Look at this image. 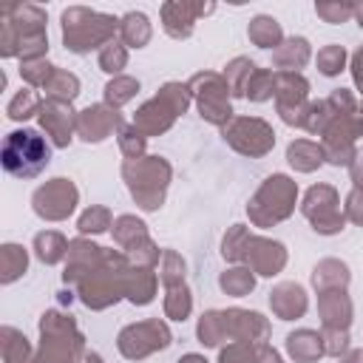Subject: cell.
I'll use <instances>...</instances> for the list:
<instances>
[{"instance_id": "7", "label": "cell", "mask_w": 363, "mask_h": 363, "mask_svg": "<svg viewBox=\"0 0 363 363\" xmlns=\"http://www.w3.org/2000/svg\"><path fill=\"white\" fill-rule=\"evenodd\" d=\"M190 94L199 105L201 119H207L210 125L224 128L233 119V105H230V85L224 79V74L216 71H199L190 77Z\"/></svg>"}, {"instance_id": "43", "label": "cell", "mask_w": 363, "mask_h": 363, "mask_svg": "<svg viewBox=\"0 0 363 363\" xmlns=\"http://www.w3.org/2000/svg\"><path fill=\"white\" fill-rule=\"evenodd\" d=\"M346 60H349V54H346V48L337 45V43H329V45H323V48L315 54V65H318V71H320L323 77H337V74L346 68Z\"/></svg>"}, {"instance_id": "35", "label": "cell", "mask_w": 363, "mask_h": 363, "mask_svg": "<svg viewBox=\"0 0 363 363\" xmlns=\"http://www.w3.org/2000/svg\"><path fill=\"white\" fill-rule=\"evenodd\" d=\"M193 312V295L187 284H176L164 289V318L170 320H187Z\"/></svg>"}, {"instance_id": "3", "label": "cell", "mask_w": 363, "mask_h": 363, "mask_svg": "<svg viewBox=\"0 0 363 363\" xmlns=\"http://www.w3.org/2000/svg\"><path fill=\"white\" fill-rule=\"evenodd\" d=\"M170 176H173V170L162 156H142V159L122 164V179L128 182L130 196L147 213H153L164 204Z\"/></svg>"}, {"instance_id": "10", "label": "cell", "mask_w": 363, "mask_h": 363, "mask_svg": "<svg viewBox=\"0 0 363 363\" xmlns=\"http://www.w3.org/2000/svg\"><path fill=\"white\" fill-rule=\"evenodd\" d=\"M301 213L309 218L312 230L320 235H335L346 224V216L337 201V190L332 184H312L301 201Z\"/></svg>"}, {"instance_id": "31", "label": "cell", "mask_w": 363, "mask_h": 363, "mask_svg": "<svg viewBox=\"0 0 363 363\" xmlns=\"http://www.w3.org/2000/svg\"><path fill=\"white\" fill-rule=\"evenodd\" d=\"M218 286H221V292H227L233 298H244L255 289V272L247 264H238L218 275Z\"/></svg>"}, {"instance_id": "27", "label": "cell", "mask_w": 363, "mask_h": 363, "mask_svg": "<svg viewBox=\"0 0 363 363\" xmlns=\"http://www.w3.org/2000/svg\"><path fill=\"white\" fill-rule=\"evenodd\" d=\"M68 238L62 235V233H57V230H43V233H37L34 235V255L43 261V264H60V261H65L68 258Z\"/></svg>"}, {"instance_id": "33", "label": "cell", "mask_w": 363, "mask_h": 363, "mask_svg": "<svg viewBox=\"0 0 363 363\" xmlns=\"http://www.w3.org/2000/svg\"><path fill=\"white\" fill-rule=\"evenodd\" d=\"M45 96L71 105L79 96V77L71 74V71H65V68H57L54 77H51V82L45 85Z\"/></svg>"}, {"instance_id": "11", "label": "cell", "mask_w": 363, "mask_h": 363, "mask_svg": "<svg viewBox=\"0 0 363 363\" xmlns=\"http://www.w3.org/2000/svg\"><path fill=\"white\" fill-rule=\"evenodd\" d=\"M77 201H79V190L71 179L65 176H57V179H48L45 184H40L31 196V207L40 218L45 221H65L74 210H77Z\"/></svg>"}, {"instance_id": "37", "label": "cell", "mask_w": 363, "mask_h": 363, "mask_svg": "<svg viewBox=\"0 0 363 363\" xmlns=\"http://www.w3.org/2000/svg\"><path fill=\"white\" fill-rule=\"evenodd\" d=\"M196 337H199V343H201V346H218L221 340H227V332H224V315H221V309H207V312L199 318Z\"/></svg>"}, {"instance_id": "19", "label": "cell", "mask_w": 363, "mask_h": 363, "mask_svg": "<svg viewBox=\"0 0 363 363\" xmlns=\"http://www.w3.org/2000/svg\"><path fill=\"white\" fill-rule=\"evenodd\" d=\"M318 315L323 329H349L352 323V298L346 289L318 292Z\"/></svg>"}, {"instance_id": "50", "label": "cell", "mask_w": 363, "mask_h": 363, "mask_svg": "<svg viewBox=\"0 0 363 363\" xmlns=\"http://www.w3.org/2000/svg\"><path fill=\"white\" fill-rule=\"evenodd\" d=\"M323 352L332 357H343L349 352V329H320Z\"/></svg>"}, {"instance_id": "53", "label": "cell", "mask_w": 363, "mask_h": 363, "mask_svg": "<svg viewBox=\"0 0 363 363\" xmlns=\"http://www.w3.org/2000/svg\"><path fill=\"white\" fill-rule=\"evenodd\" d=\"M349 173H352V182L357 190H363V147H357L352 164H349Z\"/></svg>"}, {"instance_id": "55", "label": "cell", "mask_w": 363, "mask_h": 363, "mask_svg": "<svg viewBox=\"0 0 363 363\" xmlns=\"http://www.w3.org/2000/svg\"><path fill=\"white\" fill-rule=\"evenodd\" d=\"M340 363H363V349H349V352L340 357Z\"/></svg>"}, {"instance_id": "38", "label": "cell", "mask_w": 363, "mask_h": 363, "mask_svg": "<svg viewBox=\"0 0 363 363\" xmlns=\"http://www.w3.org/2000/svg\"><path fill=\"white\" fill-rule=\"evenodd\" d=\"M156 275L159 281L167 286H176V284H184V275H187V264L184 258L176 252V250H162V258L156 264Z\"/></svg>"}, {"instance_id": "29", "label": "cell", "mask_w": 363, "mask_h": 363, "mask_svg": "<svg viewBox=\"0 0 363 363\" xmlns=\"http://www.w3.org/2000/svg\"><path fill=\"white\" fill-rule=\"evenodd\" d=\"M0 340H3V363H34L31 343L23 332H17L14 326H3Z\"/></svg>"}, {"instance_id": "49", "label": "cell", "mask_w": 363, "mask_h": 363, "mask_svg": "<svg viewBox=\"0 0 363 363\" xmlns=\"http://www.w3.org/2000/svg\"><path fill=\"white\" fill-rule=\"evenodd\" d=\"M258 352H261V346L241 343V340H230V343L218 352V363H258Z\"/></svg>"}, {"instance_id": "36", "label": "cell", "mask_w": 363, "mask_h": 363, "mask_svg": "<svg viewBox=\"0 0 363 363\" xmlns=\"http://www.w3.org/2000/svg\"><path fill=\"white\" fill-rule=\"evenodd\" d=\"M258 71V65L250 60V57H233L224 68V79L230 85V94L233 96H244V88L250 82V77Z\"/></svg>"}, {"instance_id": "47", "label": "cell", "mask_w": 363, "mask_h": 363, "mask_svg": "<svg viewBox=\"0 0 363 363\" xmlns=\"http://www.w3.org/2000/svg\"><path fill=\"white\" fill-rule=\"evenodd\" d=\"M125 65H128V48H125L119 40L108 43V45L99 51V68H102L105 74H111V77H119Z\"/></svg>"}, {"instance_id": "24", "label": "cell", "mask_w": 363, "mask_h": 363, "mask_svg": "<svg viewBox=\"0 0 363 363\" xmlns=\"http://www.w3.org/2000/svg\"><path fill=\"white\" fill-rule=\"evenodd\" d=\"M349 281H352L349 267H346L343 261H337V258H323V261H318L315 269H312V286H315L318 292L346 289Z\"/></svg>"}, {"instance_id": "17", "label": "cell", "mask_w": 363, "mask_h": 363, "mask_svg": "<svg viewBox=\"0 0 363 363\" xmlns=\"http://www.w3.org/2000/svg\"><path fill=\"white\" fill-rule=\"evenodd\" d=\"M3 20L14 28L17 34V54H20V43L23 40H31V37H45V23H48V14L34 6V3H14L9 9H3Z\"/></svg>"}, {"instance_id": "51", "label": "cell", "mask_w": 363, "mask_h": 363, "mask_svg": "<svg viewBox=\"0 0 363 363\" xmlns=\"http://www.w3.org/2000/svg\"><path fill=\"white\" fill-rule=\"evenodd\" d=\"M343 216H346V221H354V224H360V227H363V190H357V187H354V190L346 196Z\"/></svg>"}, {"instance_id": "8", "label": "cell", "mask_w": 363, "mask_h": 363, "mask_svg": "<svg viewBox=\"0 0 363 363\" xmlns=\"http://www.w3.org/2000/svg\"><path fill=\"white\" fill-rule=\"evenodd\" d=\"M173 343V335L167 329L164 320L159 318H147V320H139V323H130L119 332L116 337V349L122 352V357L128 360H145L147 354L153 352H162Z\"/></svg>"}, {"instance_id": "18", "label": "cell", "mask_w": 363, "mask_h": 363, "mask_svg": "<svg viewBox=\"0 0 363 363\" xmlns=\"http://www.w3.org/2000/svg\"><path fill=\"white\" fill-rule=\"evenodd\" d=\"M269 309L275 312V318L281 320H295V318H303L306 309H309V298H306V289L295 281H281L278 286H272L269 292Z\"/></svg>"}, {"instance_id": "48", "label": "cell", "mask_w": 363, "mask_h": 363, "mask_svg": "<svg viewBox=\"0 0 363 363\" xmlns=\"http://www.w3.org/2000/svg\"><path fill=\"white\" fill-rule=\"evenodd\" d=\"M125 255H128L130 267H147V269H156V264H159V258H162V250H159L150 238H145V241L133 244L130 250H125Z\"/></svg>"}, {"instance_id": "32", "label": "cell", "mask_w": 363, "mask_h": 363, "mask_svg": "<svg viewBox=\"0 0 363 363\" xmlns=\"http://www.w3.org/2000/svg\"><path fill=\"white\" fill-rule=\"evenodd\" d=\"M250 238H252V233H250L247 224H233V227L227 230L224 241H221V255H224V261L244 264L247 250H250Z\"/></svg>"}, {"instance_id": "41", "label": "cell", "mask_w": 363, "mask_h": 363, "mask_svg": "<svg viewBox=\"0 0 363 363\" xmlns=\"http://www.w3.org/2000/svg\"><path fill=\"white\" fill-rule=\"evenodd\" d=\"M113 227V216L108 207L102 204H91L79 218H77V230L79 235H99V233H108Z\"/></svg>"}, {"instance_id": "39", "label": "cell", "mask_w": 363, "mask_h": 363, "mask_svg": "<svg viewBox=\"0 0 363 363\" xmlns=\"http://www.w3.org/2000/svg\"><path fill=\"white\" fill-rule=\"evenodd\" d=\"M139 79H133V77H125V74H119V77H111V82L105 85V105H111V108H122L125 102H130L136 94H139Z\"/></svg>"}, {"instance_id": "45", "label": "cell", "mask_w": 363, "mask_h": 363, "mask_svg": "<svg viewBox=\"0 0 363 363\" xmlns=\"http://www.w3.org/2000/svg\"><path fill=\"white\" fill-rule=\"evenodd\" d=\"M54 71H57V65H51L45 57L43 60H26V62H20V77H23V82L28 88H45L51 82Z\"/></svg>"}, {"instance_id": "46", "label": "cell", "mask_w": 363, "mask_h": 363, "mask_svg": "<svg viewBox=\"0 0 363 363\" xmlns=\"http://www.w3.org/2000/svg\"><path fill=\"white\" fill-rule=\"evenodd\" d=\"M357 9L360 6H354V3H337V0H320V3H315V14L323 23H329V26H340V23L352 20L357 14Z\"/></svg>"}, {"instance_id": "22", "label": "cell", "mask_w": 363, "mask_h": 363, "mask_svg": "<svg viewBox=\"0 0 363 363\" xmlns=\"http://www.w3.org/2000/svg\"><path fill=\"white\" fill-rule=\"evenodd\" d=\"M286 354L295 363H315L323 352V337L315 329H295L286 335Z\"/></svg>"}, {"instance_id": "5", "label": "cell", "mask_w": 363, "mask_h": 363, "mask_svg": "<svg viewBox=\"0 0 363 363\" xmlns=\"http://www.w3.org/2000/svg\"><path fill=\"white\" fill-rule=\"evenodd\" d=\"M190 85L187 82H164L159 88V94L153 99H147L136 113H133V125L145 133V136H162L164 130L173 128L176 116H182L190 108Z\"/></svg>"}, {"instance_id": "54", "label": "cell", "mask_w": 363, "mask_h": 363, "mask_svg": "<svg viewBox=\"0 0 363 363\" xmlns=\"http://www.w3.org/2000/svg\"><path fill=\"white\" fill-rule=\"evenodd\" d=\"M258 363H281V354H278L269 343H264L261 352H258Z\"/></svg>"}, {"instance_id": "2", "label": "cell", "mask_w": 363, "mask_h": 363, "mask_svg": "<svg viewBox=\"0 0 363 363\" xmlns=\"http://www.w3.org/2000/svg\"><path fill=\"white\" fill-rule=\"evenodd\" d=\"M40 337L34 363H77L85 354V337L77 329V320L65 312H45L40 318Z\"/></svg>"}, {"instance_id": "28", "label": "cell", "mask_w": 363, "mask_h": 363, "mask_svg": "<svg viewBox=\"0 0 363 363\" xmlns=\"http://www.w3.org/2000/svg\"><path fill=\"white\" fill-rule=\"evenodd\" d=\"M111 233H113V241H116V247H119L122 252H125V250H130L133 244H139V241L150 238V235H147V224H145L142 218L130 216V213L116 216V218H113Z\"/></svg>"}, {"instance_id": "44", "label": "cell", "mask_w": 363, "mask_h": 363, "mask_svg": "<svg viewBox=\"0 0 363 363\" xmlns=\"http://www.w3.org/2000/svg\"><path fill=\"white\" fill-rule=\"evenodd\" d=\"M244 96H247L250 102H267V99H272V96H275V71L258 68V71L250 77V82H247V88H244Z\"/></svg>"}, {"instance_id": "52", "label": "cell", "mask_w": 363, "mask_h": 363, "mask_svg": "<svg viewBox=\"0 0 363 363\" xmlns=\"http://www.w3.org/2000/svg\"><path fill=\"white\" fill-rule=\"evenodd\" d=\"M352 79H354V85H357V91H360V96H363V45L352 54ZM360 108H363V102H360Z\"/></svg>"}, {"instance_id": "25", "label": "cell", "mask_w": 363, "mask_h": 363, "mask_svg": "<svg viewBox=\"0 0 363 363\" xmlns=\"http://www.w3.org/2000/svg\"><path fill=\"white\" fill-rule=\"evenodd\" d=\"M286 162L298 170V173H312L318 170L326 156H323V145L320 142H312V139H295L289 142L286 147Z\"/></svg>"}, {"instance_id": "58", "label": "cell", "mask_w": 363, "mask_h": 363, "mask_svg": "<svg viewBox=\"0 0 363 363\" xmlns=\"http://www.w3.org/2000/svg\"><path fill=\"white\" fill-rule=\"evenodd\" d=\"M354 20H357V26H360V28H363V6H360V9H357V14H354Z\"/></svg>"}, {"instance_id": "26", "label": "cell", "mask_w": 363, "mask_h": 363, "mask_svg": "<svg viewBox=\"0 0 363 363\" xmlns=\"http://www.w3.org/2000/svg\"><path fill=\"white\" fill-rule=\"evenodd\" d=\"M247 37H250L252 45L275 51L284 43V28H281V23L272 14H255L250 20V26H247Z\"/></svg>"}, {"instance_id": "15", "label": "cell", "mask_w": 363, "mask_h": 363, "mask_svg": "<svg viewBox=\"0 0 363 363\" xmlns=\"http://www.w3.org/2000/svg\"><path fill=\"white\" fill-rule=\"evenodd\" d=\"M224 315V332L227 340H241V343H252V346H264L269 337V323L261 312H250V309H221Z\"/></svg>"}, {"instance_id": "34", "label": "cell", "mask_w": 363, "mask_h": 363, "mask_svg": "<svg viewBox=\"0 0 363 363\" xmlns=\"http://www.w3.org/2000/svg\"><path fill=\"white\" fill-rule=\"evenodd\" d=\"M40 105H43V99L37 96L34 88H20V91L9 99V105H6V116L14 119V122H26V119H31V116L40 113Z\"/></svg>"}, {"instance_id": "9", "label": "cell", "mask_w": 363, "mask_h": 363, "mask_svg": "<svg viewBox=\"0 0 363 363\" xmlns=\"http://www.w3.org/2000/svg\"><path fill=\"white\" fill-rule=\"evenodd\" d=\"M227 145L244 156H267L275 147V130L258 116H233L221 128Z\"/></svg>"}, {"instance_id": "1", "label": "cell", "mask_w": 363, "mask_h": 363, "mask_svg": "<svg viewBox=\"0 0 363 363\" xmlns=\"http://www.w3.org/2000/svg\"><path fill=\"white\" fill-rule=\"evenodd\" d=\"M60 20H62V43L74 54H88L94 48L102 51L119 34V17L85 6L65 9Z\"/></svg>"}, {"instance_id": "21", "label": "cell", "mask_w": 363, "mask_h": 363, "mask_svg": "<svg viewBox=\"0 0 363 363\" xmlns=\"http://www.w3.org/2000/svg\"><path fill=\"white\" fill-rule=\"evenodd\" d=\"M156 286H159V275L147 267H130L125 275V298L136 306H145L156 298Z\"/></svg>"}, {"instance_id": "16", "label": "cell", "mask_w": 363, "mask_h": 363, "mask_svg": "<svg viewBox=\"0 0 363 363\" xmlns=\"http://www.w3.org/2000/svg\"><path fill=\"white\" fill-rule=\"evenodd\" d=\"M244 264H247L255 275L272 278V275H278V272L286 267V247H284L281 241H275V238L252 235V238H250V250H247Z\"/></svg>"}, {"instance_id": "12", "label": "cell", "mask_w": 363, "mask_h": 363, "mask_svg": "<svg viewBox=\"0 0 363 363\" xmlns=\"http://www.w3.org/2000/svg\"><path fill=\"white\" fill-rule=\"evenodd\" d=\"M216 6L213 3H187V0H170L162 6V28L173 40H187L196 28V20L210 14Z\"/></svg>"}, {"instance_id": "40", "label": "cell", "mask_w": 363, "mask_h": 363, "mask_svg": "<svg viewBox=\"0 0 363 363\" xmlns=\"http://www.w3.org/2000/svg\"><path fill=\"white\" fill-rule=\"evenodd\" d=\"M116 142H119V150L125 156V162H133V159H142L145 156V145H147V136L133 125V122H122L119 130H116Z\"/></svg>"}, {"instance_id": "23", "label": "cell", "mask_w": 363, "mask_h": 363, "mask_svg": "<svg viewBox=\"0 0 363 363\" xmlns=\"http://www.w3.org/2000/svg\"><path fill=\"white\" fill-rule=\"evenodd\" d=\"M150 37H153V26L145 11H128L119 17V43L125 48H145Z\"/></svg>"}, {"instance_id": "30", "label": "cell", "mask_w": 363, "mask_h": 363, "mask_svg": "<svg viewBox=\"0 0 363 363\" xmlns=\"http://www.w3.org/2000/svg\"><path fill=\"white\" fill-rule=\"evenodd\" d=\"M28 269V250L20 244H3L0 247V281L14 284Z\"/></svg>"}, {"instance_id": "20", "label": "cell", "mask_w": 363, "mask_h": 363, "mask_svg": "<svg viewBox=\"0 0 363 363\" xmlns=\"http://www.w3.org/2000/svg\"><path fill=\"white\" fill-rule=\"evenodd\" d=\"M312 60V45H309V40L306 37H284V43L272 51V62H275V68L278 71H298L301 74V68L306 65Z\"/></svg>"}, {"instance_id": "42", "label": "cell", "mask_w": 363, "mask_h": 363, "mask_svg": "<svg viewBox=\"0 0 363 363\" xmlns=\"http://www.w3.org/2000/svg\"><path fill=\"white\" fill-rule=\"evenodd\" d=\"M335 108L329 105V99H318V102H309L306 105V113H303V130L315 133V136H323V130L329 128V122L335 119Z\"/></svg>"}, {"instance_id": "14", "label": "cell", "mask_w": 363, "mask_h": 363, "mask_svg": "<svg viewBox=\"0 0 363 363\" xmlns=\"http://www.w3.org/2000/svg\"><path fill=\"white\" fill-rule=\"evenodd\" d=\"M122 125V116L116 108L105 105V102H96V105H88L77 113V136L82 142H105L111 133H116Z\"/></svg>"}, {"instance_id": "57", "label": "cell", "mask_w": 363, "mask_h": 363, "mask_svg": "<svg viewBox=\"0 0 363 363\" xmlns=\"http://www.w3.org/2000/svg\"><path fill=\"white\" fill-rule=\"evenodd\" d=\"M77 363H105V360H102V357H99L96 352H85V354H82V357H79Z\"/></svg>"}, {"instance_id": "6", "label": "cell", "mask_w": 363, "mask_h": 363, "mask_svg": "<svg viewBox=\"0 0 363 363\" xmlns=\"http://www.w3.org/2000/svg\"><path fill=\"white\" fill-rule=\"evenodd\" d=\"M295 199H298V184L284 176V173H272L261 182V187L255 190V196L250 199L247 204V213H250V221L261 230L284 221L292 216L295 210Z\"/></svg>"}, {"instance_id": "4", "label": "cell", "mask_w": 363, "mask_h": 363, "mask_svg": "<svg viewBox=\"0 0 363 363\" xmlns=\"http://www.w3.org/2000/svg\"><path fill=\"white\" fill-rule=\"evenodd\" d=\"M0 159H3L6 173L17 176V179H34L48 167L51 145L40 130L20 128V130H11L6 136Z\"/></svg>"}, {"instance_id": "13", "label": "cell", "mask_w": 363, "mask_h": 363, "mask_svg": "<svg viewBox=\"0 0 363 363\" xmlns=\"http://www.w3.org/2000/svg\"><path fill=\"white\" fill-rule=\"evenodd\" d=\"M45 136L51 139L54 147H68L74 133H77V113L71 111L68 102H57V99H43L40 113H37Z\"/></svg>"}, {"instance_id": "56", "label": "cell", "mask_w": 363, "mask_h": 363, "mask_svg": "<svg viewBox=\"0 0 363 363\" xmlns=\"http://www.w3.org/2000/svg\"><path fill=\"white\" fill-rule=\"evenodd\" d=\"M176 363H207V360H204V354H196V352H190V354H184V357H179Z\"/></svg>"}]
</instances>
